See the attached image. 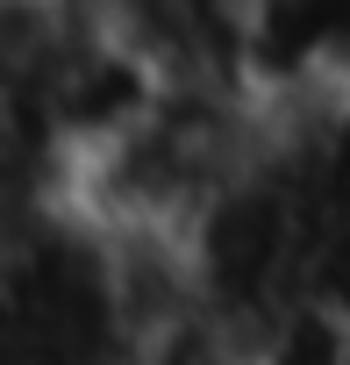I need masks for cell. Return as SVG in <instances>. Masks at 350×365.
<instances>
[{"label":"cell","instance_id":"obj_1","mask_svg":"<svg viewBox=\"0 0 350 365\" xmlns=\"http://www.w3.org/2000/svg\"><path fill=\"white\" fill-rule=\"evenodd\" d=\"M243 365H350L343 294H336V287H307V294L279 301V308L243 336Z\"/></svg>","mask_w":350,"mask_h":365}]
</instances>
